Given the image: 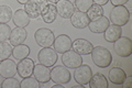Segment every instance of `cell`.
<instances>
[{
    "label": "cell",
    "mask_w": 132,
    "mask_h": 88,
    "mask_svg": "<svg viewBox=\"0 0 132 88\" xmlns=\"http://www.w3.org/2000/svg\"><path fill=\"white\" fill-rule=\"evenodd\" d=\"M92 60L94 64L100 68H106L112 63V55L108 49L104 46H94L92 51Z\"/></svg>",
    "instance_id": "obj_1"
},
{
    "label": "cell",
    "mask_w": 132,
    "mask_h": 88,
    "mask_svg": "<svg viewBox=\"0 0 132 88\" xmlns=\"http://www.w3.org/2000/svg\"><path fill=\"white\" fill-rule=\"evenodd\" d=\"M130 20V11L126 6H116L110 11L109 21L112 24L119 27H123L129 22Z\"/></svg>",
    "instance_id": "obj_2"
},
{
    "label": "cell",
    "mask_w": 132,
    "mask_h": 88,
    "mask_svg": "<svg viewBox=\"0 0 132 88\" xmlns=\"http://www.w3.org/2000/svg\"><path fill=\"white\" fill-rule=\"evenodd\" d=\"M34 40L36 42V44L41 47H50L53 46L55 40L54 32L50 29L46 28H41L38 29L34 33Z\"/></svg>",
    "instance_id": "obj_3"
},
{
    "label": "cell",
    "mask_w": 132,
    "mask_h": 88,
    "mask_svg": "<svg viewBox=\"0 0 132 88\" xmlns=\"http://www.w3.org/2000/svg\"><path fill=\"white\" fill-rule=\"evenodd\" d=\"M47 3V0H29L24 5V10L30 17V19H38L41 17Z\"/></svg>",
    "instance_id": "obj_4"
},
{
    "label": "cell",
    "mask_w": 132,
    "mask_h": 88,
    "mask_svg": "<svg viewBox=\"0 0 132 88\" xmlns=\"http://www.w3.org/2000/svg\"><path fill=\"white\" fill-rule=\"evenodd\" d=\"M114 53L120 57H129L132 54V40L128 36H120L113 42Z\"/></svg>",
    "instance_id": "obj_5"
},
{
    "label": "cell",
    "mask_w": 132,
    "mask_h": 88,
    "mask_svg": "<svg viewBox=\"0 0 132 88\" xmlns=\"http://www.w3.org/2000/svg\"><path fill=\"white\" fill-rule=\"evenodd\" d=\"M71 72L68 70L67 67H65L63 65H57L54 66L51 69V81H53L55 84H67L71 82Z\"/></svg>",
    "instance_id": "obj_6"
},
{
    "label": "cell",
    "mask_w": 132,
    "mask_h": 88,
    "mask_svg": "<svg viewBox=\"0 0 132 88\" xmlns=\"http://www.w3.org/2000/svg\"><path fill=\"white\" fill-rule=\"evenodd\" d=\"M38 60L40 64H42L47 67H52L57 62V52L52 46L50 47H42V50L38 53Z\"/></svg>",
    "instance_id": "obj_7"
},
{
    "label": "cell",
    "mask_w": 132,
    "mask_h": 88,
    "mask_svg": "<svg viewBox=\"0 0 132 88\" xmlns=\"http://www.w3.org/2000/svg\"><path fill=\"white\" fill-rule=\"evenodd\" d=\"M82 62L84 61L81 58V55H79V54L76 53L75 51H73V50H69V51L62 54V63L67 68L75 69L82 64Z\"/></svg>",
    "instance_id": "obj_8"
},
{
    "label": "cell",
    "mask_w": 132,
    "mask_h": 88,
    "mask_svg": "<svg viewBox=\"0 0 132 88\" xmlns=\"http://www.w3.org/2000/svg\"><path fill=\"white\" fill-rule=\"evenodd\" d=\"M92 76H93L92 67L86 64H81L80 66H78L77 68H75V72H74V79L76 81L77 84L82 86L87 85Z\"/></svg>",
    "instance_id": "obj_9"
},
{
    "label": "cell",
    "mask_w": 132,
    "mask_h": 88,
    "mask_svg": "<svg viewBox=\"0 0 132 88\" xmlns=\"http://www.w3.org/2000/svg\"><path fill=\"white\" fill-rule=\"evenodd\" d=\"M35 63L32 58L26 57L23 60L19 61L18 65H16V74L21 78H26L33 75V68H34Z\"/></svg>",
    "instance_id": "obj_10"
},
{
    "label": "cell",
    "mask_w": 132,
    "mask_h": 88,
    "mask_svg": "<svg viewBox=\"0 0 132 88\" xmlns=\"http://www.w3.org/2000/svg\"><path fill=\"white\" fill-rule=\"evenodd\" d=\"M55 7L57 14L63 19H69L76 9L74 3H72L69 0H59L56 2Z\"/></svg>",
    "instance_id": "obj_11"
},
{
    "label": "cell",
    "mask_w": 132,
    "mask_h": 88,
    "mask_svg": "<svg viewBox=\"0 0 132 88\" xmlns=\"http://www.w3.org/2000/svg\"><path fill=\"white\" fill-rule=\"evenodd\" d=\"M72 43H73V41L67 34H61L57 37H55L54 43H53V49L57 53L63 54L72 49Z\"/></svg>",
    "instance_id": "obj_12"
},
{
    "label": "cell",
    "mask_w": 132,
    "mask_h": 88,
    "mask_svg": "<svg viewBox=\"0 0 132 88\" xmlns=\"http://www.w3.org/2000/svg\"><path fill=\"white\" fill-rule=\"evenodd\" d=\"M94 45L92 44V42H89L86 39H76L72 43V50L78 53L79 55H88L92 53Z\"/></svg>",
    "instance_id": "obj_13"
},
{
    "label": "cell",
    "mask_w": 132,
    "mask_h": 88,
    "mask_svg": "<svg viewBox=\"0 0 132 88\" xmlns=\"http://www.w3.org/2000/svg\"><path fill=\"white\" fill-rule=\"evenodd\" d=\"M71 23L74 28L76 29H85L88 27V24L90 22V20L88 18V15L86 12H81L79 10L75 9L74 13L72 14L71 18Z\"/></svg>",
    "instance_id": "obj_14"
},
{
    "label": "cell",
    "mask_w": 132,
    "mask_h": 88,
    "mask_svg": "<svg viewBox=\"0 0 132 88\" xmlns=\"http://www.w3.org/2000/svg\"><path fill=\"white\" fill-rule=\"evenodd\" d=\"M33 76L41 84H47L51 81V69L42 64H36L33 68Z\"/></svg>",
    "instance_id": "obj_15"
},
{
    "label": "cell",
    "mask_w": 132,
    "mask_h": 88,
    "mask_svg": "<svg viewBox=\"0 0 132 88\" xmlns=\"http://www.w3.org/2000/svg\"><path fill=\"white\" fill-rule=\"evenodd\" d=\"M0 75L3 78L14 77V75H16L15 62L10 60V58H7V60L0 62Z\"/></svg>",
    "instance_id": "obj_16"
},
{
    "label": "cell",
    "mask_w": 132,
    "mask_h": 88,
    "mask_svg": "<svg viewBox=\"0 0 132 88\" xmlns=\"http://www.w3.org/2000/svg\"><path fill=\"white\" fill-rule=\"evenodd\" d=\"M27 37H28V32L26 29L21 27H16L13 30H11L9 41L12 46H15V45L22 44L27 40Z\"/></svg>",
    "instance_id": "obj_17"
},
{
    "label": "cell",
    "mask_w": 132,
    "mask_h": 88,
    "mask_svg": "<svg viewBox=\"0 0 132 88\" xmlns=\"http://www.w3.org/2000/svg\"><path fill=\"white\" fill-rule=\"evenodd\" d=\"M109 26H110L109 19L102 15L96 20L90 21L88 24V28H89L90 32H93V33H104Z\"/></svg>",
    "instance_id": "obj_18"
},
{
    "label": "cell",
    "mask_w": 132,
    "mask_h": 88,
    "mask_svg": "<svg viewBox=\"0 0 132 88\" xmlns=\"http://www.w3.org/2000/svg\"><path fill=\"white\" fill-rule=\"evenodd\" d=\"M108 78L113 85H122L127 78V74L120 67H112L109 70Z\"/></svg>",
    "instance_id": "obj_19"
},
{
    "label": "cell",
    "mask_w": 132,
    "mask_h": 88,
    "mask_svg": "<svg viewBox=\"0 0 132 88\" xmlns=\"http://www.w3.org/2000/svg\"><path fill=\"white\" fill-rule=\"evenodd\" d=\"M30 17L28 15L24 9H18L13 15H12V21H13L15 27H21V28H26L29 26L30 23Z\"/></svg>",
    "instance_id": "obj_20"
},
{
    "label": "cell",
    "mask_w": 132,
    "mask_h": 88,
    "mask_svg": "<svg viewBox=\"0 0 132 88\" xmlns=\"http://www.w3.org/2000/svg\"><path fill=\"white\" fill-rule=\"evenodd\" d=\"M121 35H122V28L119 26H116V24L109 26L106 29V31L104 32L105 40L107 42H109V43H113V42L116 40H118Z\"/></svg>",
    "instance_id": "obj_21"
},
{
    "label": "cell",
    "mask_w": 132,
    "mask_h": 88,
    "mask_svg": "<svg viewBox=\"0 0 132 88\" xmlns=\"http://www.w3.org/2000/svg\"><path fill=\"white\" fill-rule=\"evenodd\" d=\"M42 20L45 23H53L57 17V11H56V7L54 3H47V6L45 7V9L43 10L42 14Z\"/></svg>",
    "instance_id": "obj_22"
},
{
    "label": "cell",
    "mask_w": 132,
    "mask_h": 88,
    "mask_svg": "<svg viewBox=\"0 0 132 88\" xmlns=\"http://www.w3.org/2000/svg\"><path fill=\"white\" fill-rule=\"evenodd\" d=\"M89 87L90 88H107L108 87V79L101 73L94 74L89 81Z\"/></svg>",
    "instance_id": "obj_23"
},
{
    "label": "cell",
    "mask_w": 132,
    "mask_h": 88,
    "mask_svg": "<svg viewBox=\"0 0 132 88\" xmlns=\"http://www.w3.org/2000/svg\"><path fill=\"white\" fill-rule=\"evenodd\" d=\"M30 47L26 44H19V45H15V46L12 49V56H13L15 60L18 61H21L23 58L28 57L30 55Z\"/></svg>",
    "instance_id": "obj_24"
},
{
    "label": "cell",
    "mask_w": 132,
    "mask_h": 88,
    "mask_svg": "<svg viewBox=\"0 0 132 88\" xmlns=\"http://www.w3.org/2000/svg\"><path fill=\"white\" fill-rule=\"evenodd\" d=\"M86 13H87L89 20L93 21L104 15V9H102V6H99L97 3H93V6L89 8Z\"/></svg>",
    "instance_id": "obj_25"
},
{
    "label": "cell",
    "mask_w": 132,
    "mask_h": 88,
    "mask_svg": "<svg viewBox=\"0 0 132 88\" xmlns=\"http://www.w3.org/2000/svg\"><path fill=\"white\" fill-rule=\"evenodd\" d=\"M12 45L8 42H0V62L10 58L12 55Z\"/></svg>",
    "instance_id": "obj_26"
},
{
    "label": "cell",
    "mask_w": 132,
    "mask_h": 88,
    "mask_svg": "<svg viewBox=\"0 0 132 88\" xmlns=\"http://www.w3.org/2000/svg\"><path fill=\"white\" fill-rule=\"evenodd\" d=\"M12 10L9 6H0V23H8L12 19Z\"/></svg>",
    "instance_id": "obj_27"
},
{
    "label": "cell",
    "mask_w": 132,
    "mask_h": 88,
    "mask_svg": "<svg viewBox=\"0 0 132 88\" xmlns=\"http://www.w3.org/2000/svg\"><path fill=\"white\" fill-rule=\"evenodd\" d=\"M20 87L21 88H41V83L35 79V77L29 76L26 78H22L21 83H20Z\"/></svg>",
    "instance_id": "obj_28"
},
{
    "label": "cell",
    "mask_w": 132,
    "mask_h": 88,
    "mask_svg": "<svg viewBox=\"0 0 132 88\" xmlns=\"http://www.w3.org/2000/svg\"><path fill=\"white\" fill-rule=\"evenodd\" d=\"M94 1L93 0H75L74 6L77 10H79L81 12H87L88 9L93 6Z\"/></svg>",
    "instance_id": "obj_29"
},
{
    "label": "cell",
    "mask_w": 132,
    "mask_h": 88,
    "mask_svg": "<svg viewBox=\"0 0 132 88\" xmlns=\"http://www.w3.org/2000/svg\"><path fill=\"white\" fill-rule=\"evenodd\" d=\"M11 29L7 23H0V42H7L10 37Z\"/></svg>",
    "instance_id": "obj_30"
},
{
    "label": "cell",
    "mask_w": 132,
    "mask_h": 88,
    "mask_svg": "<svg viewBox=\"0 0 132 88\" xmlns=\"http://www.w3.org/2000/svg\"><path fill=\"white\" fill-rule=\"evenodd\" d=\"M2 88H19L20 87V83L18 82V79H15L14 77H9V78H5L2 82Z\"/></svg>",
    "instance_id": "obj_31"
},
{
    "label": "cell",
    "mask_w": 132,
    "mask_h": 88,
    "mask_svg": "<svg viewBox=\"0 0 132 88\" xmlns=\"http://www.w3.org/2000/svg\"><path fill=\"white\" fill-rule=\"evenodd\" d=\"M109 1L112 3V6H125L127 2H129V0H109Z\"/></svg>",
    "instance_id": "obj_32"
},
{
    "label": "cell",
    "mask_w": 132,
    "mask_h": 88,
    "mask_svg": "<svg viewBox=\"0 0 132 88\" xmlns=\"http://www.w3.org/2000/svg\"><path fill=\"white\" fill-rule=\"evenodd\" d=\"M94 3H97L99 6H105L109 2V0H93Z\"/></svg>",
    "instance_id": "obj_33"
},
{
    "label": "cell",
    "mask_w": 132,
    "mask_h": 88,
    "mask_svg": "<svg viewBox=\"0 0 132 88\" xmlns=\"http://www.w3.org/2000/svg\"><path fill=\"white\" fill-rule=\"evenodd\" d=\"M131 82H132V77H127L125 83L122 84V86L123 87H129V86H131Z\"/></svg>",
    "instance_id": "obj_34"
},
{
    "label": "cell",
    "mask_w": 132,
    "mask_h": 88,
    "mask_svg": "<svg viewBox=\"0 0 132 88\" xmlns=\"http://www.w3.org/2000/svg\"><path fill=\"white\" fill-rule=\"evenodd\" d=\"M19 3H21V5H26V3L29 1V0H16Z\"/></svg>",
    "instance_id": "obj_35"
},
{
    "label": "cell",
    "mask_w": 132,
    "mask_h": 88,
    "mask_svg": "<svg viewBox=\"0 0 132 88\" xmlns=\"http://www.w3.org/2000/svg\"><path fill=\"white\" fill-rule=\"evenodd\" d=\"M3 79H5V78H3V77L1 76V75H0V87H1V85H2V82H3Z\"/></svg>",
    "instance_id": "obj_36"
},
{
    "label": "cell",
    "mask_w": 132,
    "mask_h": 88,
    "mask_svg": "<svg viewBox=\"0 0 132 88\" xmlns=\"http://www.w3.org/2000/svg\"><path fill=\"white\" fill-rule=\"evenodd\" d=\"M47 1L50 2V3H56L59 0H47Z\"/></svg>",
    "instance_id": "obj_37"
}]
</instances>
